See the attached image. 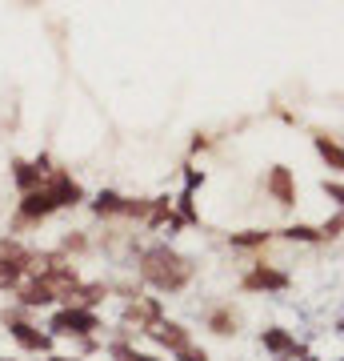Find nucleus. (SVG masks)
Wrapping results in <instances>:
<instances>
[{
	"label": "nucleus",
	"mask_w": 344,
	"mask_h": 361,
	"mask_svg": "<svg viewBox=\"0 0 344 361\" xmlns=\"http://www.w3.org/2000/svg\"><path fill=\"white\" fill-rule=\"evenodd\" d=\"M56 209V201H52V193L44 189V193H28L25 201V217H37V213H52Z\"/></svg>",
	"instance_id": "obj_3"
},
{
	"label": "nucleus",
	"mask_w": 344,
	"mask_h": 361,
	"mask_svg": "<svg viewBox=\"0 0 344 361\" xmlns=\"http://www.w3.org/2000/svg\"><path fill=\"white\" fill-rule=\"evenodd\" d=\"M52 329L56 334H89V329H96V317L92 313H80V310H64V313H56Z\"/></svg>",
	"instance_id": "obj_2"
},
{
	"label": "nucleus",
	"mask_w": 344,
	"mask_h": 361,
	"mask_svg": "<svg viewBox=\"0 0 344 361\" xmlns=\"http://www.w3.org/2000/svg\"><path fill=\"white\" fill-rule=\"evenodd\" d=\"M268 349H293V337L288 334H265Z\"/></svg>",
	"instance_id": "obj_8"
},
{
	"label": "nucleus",
	"mask_w": 344,
	"mask_h": 361,
	"mask_svg": "<svg viewBox=\"0 0 344 361\" xmlns=\"http://www.w3.org/2000/svg\"><path fill=\"white\" fill-rule=\"evenodd\" d=\"M272 189H276V197H281L284 205L293 201V189H288V173H284V169H276V173H272Z\"/></svg>",
	"instance_id": "obj_6"
},
{
	"label": "nucleus",
	"mask_w": 344,
	"mask_h": 361,
	"mask_svg": "<svg viewBox=\"0 0 344 361\" xmlns=\"http://www.w3.org/2000/svg\"><path fill=\"white\" fill-rule=\"evenodd\" d=\"M56 361H64V357H56Z\"/></svg>",
	"instance_id": "obj_12"
},
{
	"label": "nucleus",
	"mask_w": 344,
	"mask_h": 361,
	"mask_svg": "<svg viewBox=\"0 0 344 361\" xmlns=\"http://www.w3.org/2000/svg\"><path fill=\"white\" fill-rule=\"evenodd\" d=\"M156 337H160L165 345H172V349H189V341H184V334H180L177 325H168V329H156Z\"/></svg>",
	"instance_id": "obj_5"
},
{
	"label": "nucleus",
	"mask_w": 344,
	"mask_h": 361,
	"mask_svg": "<svg viewBox=\"0 0 344 361\" xmlns=\"http://www.w3.org/2000/svg\"><path fill=\"white\" fill-rule=\"evenodd\" d=\"M248 285H272V289H281V285H284V277H281V273H268V269H260V273H253V277H248Z\"/></svg>",
	"instance_id": "obj_7"
},
{
	"label": "nucleus",
	"mask_w": 344,
	"mask_h": 361,
	"mask_svg": "<svg viewBox=\"0 0 344 361\" xmlns=\"http://www.w3.org/2000/svg\"><path fill=\"white\" fill-rule=\"evenodd\" d=\"M144 277L160 289H177L189 281V261L177 257L172 249H148L144 253Z\"/></svg>",
	"instance_id": "obj_1"
},
{
	"label": "nucleus",
	"mask_w": 344,
	"mask_h": 361,
	"mask_svg": "<svg viewBox=\"0 0 344 361\" xmlns=\"http://www.w3.org/2000/svg\"><path fill=\"white\" fill-rule=\"evenodd\" d=\"M320 153H324V157H332V165H340V153H336V145L320 141Z\"/></svg>",
	"instance_id": "obj_11"
},
{
	"label": "nucleus",
	"mask_w": 344,
	"mask_h": 361,
	"mask_svg": "<svg viewBox=\"0 0 344 361\" xmlns=\"http://www.w3.org/2000/svg\"><path fill=\"white\" fill-rule=\"evenodd\" d=\"M113 353H116L120 361H153V357H144V353H136V349H125V345H116Z\"/></svg>",
	"instance_id": "obj_9"
},
{
	"label": "nucleus",
	"mask_w": 344,
	"mask_h": 361,
	"mask_svg": "<svg viewBox=\"0 0 344 361\" xmlns=\"http://www.w3.org/2000/svg\"><path fill=\"white\" fill-rule=\"evenodd\" d=\"M13 337L20 341V345H28V349H44V345H49V337L37 334L32 325H13Z\"/></svg>",
	"instance_id": "obj_4"
},
{
	"label": "nucleus",
	"mask_w": 344,
	"mask_h": 361,
	"mask_svg": "<svg viewBox=\"0 0 344 361\" xmlns=\"http://www.w3.org/2000/svg\"><path fill=\"white\" fill-rule=\"evenodd\" d=\"M96 209H101V213H104V209L113 213V209H125V205H120V197H113V193H108V197H101V201H96Z\"/></svg>",
	"instance_id": "obj_10"
}]
</instances>
